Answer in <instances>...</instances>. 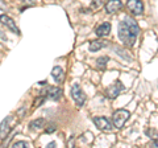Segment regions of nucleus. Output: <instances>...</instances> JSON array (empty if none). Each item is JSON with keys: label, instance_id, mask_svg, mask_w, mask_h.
Wrapping results in <instances>:
<instances>
[{"label": "nucleus", "instance_id": "obj_1", "mask_svg": "<svg viewBox=\"0 0 158 148\" xmlns=\"http://www.w3.org/2000/svg\"><path fill=\"white\" fill-rule=\"evenodd\" d=\"M138 33H140V28H138L136 20H133L132 17L127 16L118 24V38L125 46L135 45Z\"/></svg>", "mask_w": 158, "mask_h": 148}, {"label": "nucleus", "instance_id": "obj_2", "mask_svg": "<svg viewBox=\"0 0 158 148\" xmlns=\"http://www.w3.org/2000/svg\"><path fill=\"white\" fill-rule=\"evenodd\" d=\"M129 116H131V114H129V111H128V110H117V111H115L113 118H112L113 126L117 127V128L124 127L127 120L129 119Z\"/></svg>", "mask_w": 158, "mask_h": 148}, {"label": "nucleus", "instance_id": "obj_3", "mask_svg": "<svg viewBox=\"0 0 158 148\" xmlns=\"http://www.w3.org/2000/svg\"><path fill=\"white\" fill-rule=\"evenodd\" d=\"M71 97H73V99L75 101V103H77L79 107L85 105V102H86V94L83 93L82 87L79 86L78 83H74V85L71 86Z\"/></svg>", "mask_w": 158, "mask_h": 148}, {"label": "nucleus", "instance_id": "obj_4", "mask_svg": "<svg viewBox=\"0 0 158 148\" xmlns=\"http://www.w3.org/2000/svg\"><path fill=\"white\" fill-rule=\"evenodd\" d=\"M124 89H125L124 85H123L120 81H116L115 83H112L110 87H107L106 95H107V98H110V99H115V98H117L121 94V91L124 90Z\"/></svg>", "mask_w": 158, "mask_h": 148}, {"label": "nucleus", "instance_id": "obj_5", "mask_svg": "<svg viewBox=\"0 0 158 148\" xmlns=\"http://www.w3.org/2000/svg\"><path fill=\"white\" fill-rule=\"evenodd\" d=\"M127 7L129 9V12L135 16H140L144 13V3L141 0H128Z\"/></svg>", "mask_w": 158, "mask_h": 148}, {"label": "nucleus", "instance_id": "obj_6", "mask_svg": "<svg viewBox=\"0 0 158 148\" xmlns=\"http://www.w3.org/2000/svg\"><path fill=\"white\" fill-rule=\"evenodd\" d=\"M94 123H95V126L102 131H111L112 130V124L104 116H95L94 118Z\"/></svg>", "mask_w": 158, "mask_h": 148}, {"label": "nucleus", "instance_id": "obj_7", "mask_svg": "<svg viewBox=\"0 0 158 148\" xmlns=\"http://www.w3.org/2000/svg\"><path fill=\"white\" fill-rule=\"evenodd\" d=\"M45 95L49 99H53V101H58L62 95V90L59 87L56 86H48L46 90H45Z\"/></svg>", "mask_w": 158, "mask_h": 148}, {"label": "nucleus", "instance_id": "obj_8", "mask_svg": "<svg viewBox=\"0 0 158 148\" xmlns=\"http://www.w3.org/2000/svg\"><path fill=\"white\" fill-rule=\"evenodd\" d=\"M12 120V116H8L6 118L3 122H2V124H0V139L4 140L6 137L8 136L9 134V131H11V124H9V122Z\"/></svg>", "mask_w": 158, "mask_h": 148}, {"label": "nucleus", "instance_id": "obj_9", "mask_svg": "<svg viewBox=\"0 0 158 148\" xmlns=\"http://www.w3.org/2000/svg\"><path fill=\"white\" fill-rule=\"evenodd\" d=\"M0 21H2L4 25H6L9 31H12L15 33H20L19 32V28L16 25V23H15V20H12L9 16H7V15H0Z\"/></svg>", "mask_w": 158, "mask_h": 148}, {"label": "nucleus", "instance_id": "obj_10", "mask_svg": "<svg viewBox=\"0 0 158 148\" xmlns=\"http://www.w3.org/2000/svg\"><path fill=\"white\" fill-rule=\"evenodd\" d=\"M123 8V3L121 0H108L106 3V11L107 13H115L118 9Z\"/></svg>", "mask_w": 158, "mask_h": 148}, {"label": "nucleus", "instance_id": "obj_11", "mask_svg": "<svg viewBox=\"0 0 158 148\" xmlns=\"http://www.w3.org/2000/svg\"><path fill=\"white\" fill-rule=\"evenodd\" d=\"M52 77L54 78V81L57 83H61L65 80V73H63V69L61 66H54L52 70Z\"/></svg>", "mask_w": 158, "mask_h": 148}, {"label": "nucleus", "instance_id": "obj_12", "mask_svg": "<svg viewBox=\"0 0 158 148\" xmlns=\"http://www.w3.org/2000/svg\"><path fill=\"white\" fill-rule=\"evenodd\" d=\"M110 45V42L107 40H94L90 44V52H98L99 49H103Z\"/></svg>", "mask_w": 158, "mask_h": 148}, {"label": "nucleus", "instance_id": "obj_13", "mask_svg": "<svg viewBox=\"0 0 158 148\" xmlns=\"http://www.w3.org/2000/svg\"><path fill=\"white\" fill-rule=\"evenodd\" d=\"M111 33V24L110 23H103L100 27H98L96 34L99 37H106Z\"/></svg>", "mask_w": 158, "mask_h": 148}, {"label": "nucleus", "instance_id": "obj_14", "mask_svg": "<svg viewBox=\"0 0 158 148\" xmlns=\"http://www.w3.org/2000/svg\"><path fill=\"white\" fill-rule=\"evenodd\" d=\"M45 124H46V120H45V119L33 120V122L31 123V130H40V128H42Z\"/></svg>", "mask_w": 158, "mask_h": 148}, {"label": "nucleus", "instance_id": "obj_15", "mask_svg": "<svg viewBox=\"0 0 158 148\" xmlns=\"http://www.w3.org/2000/svg\"><path fill=\"white\" fill-rule=\"evenodd\" d=\"M107 62H108V57H106V56L104 57H100L98 60V66L100 67L102 70H104L106 66H107Z\"/></svg>", "mask_w": 158, "mask_h": 148}, {"label": "nucleus", "instance_id": "obj_16", "mask_svg": "<svg viewBox=\"0 0 158 148\" xmlns=\"http://www.w3.org/2000/svg\"><path fill=\"white\" fill-rule=\"evenodd\" d=\"M13 148H24V147H28V143L27 141H16L12 144Z\"/></svg>", "mask_w": 158, "mask_h": 148}, {"label": "nucleus", "instance_id": "obj_17", "mask_svg": "<svg viewBox=\"0 0 158 148\" xmlns=\"http://www.w3.org/2000/svg\"><path fill=\"white\" fill-rule=\"evenodd\" d=\"M104 4V0H92V8H100Z\"/></svg>", "mask_w": 158, "mask_h": 148}, {"label": "nucleus", "instance_id": "obj_18", "mask_svg": "<svg viewBox=\"0 0 158 148\" xmlns=\"http://www.w3.org/2000/svg\"><path fill=\"white\" fill-rule=\"evenodd\" d=\"M54 130H56V126H52L50 128H49V130H46V132H53Z\"/></svg>", "mask_w": 158, "mask_h": 148}, {"label": "nucleus", "instance_id": "obj_19", "mask_svg": "<svg viewBox=\"0 0 158 148\" xmlns=\"http://www.w3.org/2000/svg\"><path fill=\"white\" fill-rule=\"evenodd\" d=\"M54 146H56V143H54V141H52V143H49V144H48V147H54Z\"/></svg>", "mask_w": 158, "mask_h": 148}, {"label": "nucleus", "instance_id": "obj_20", "mask_svg": "<svg viewBox=\"0 0 158 148\" xmlns=\"http://www.w3.org/2000/svg\"><path fill=\"white\" fill-rule=\"evenodd\" d=\"M153 146H154V147H158V139L153 141Z\"/></svg>", "mask_w": 158, "mask_h": 148}, {"label": "nucleus", "instance_id": "obj_21", "mask_svg": "<svg viewBox=\"0 0 158 148\" xmlns=\"http://www.w3.org/2000/svg\"><path fill=\"white\" fill-rule=\"evenodd\" d=\"M23 2H34V0H23Z\"/></svg>", "mask_w": 158, "mask_h": 148}]
</instances>
